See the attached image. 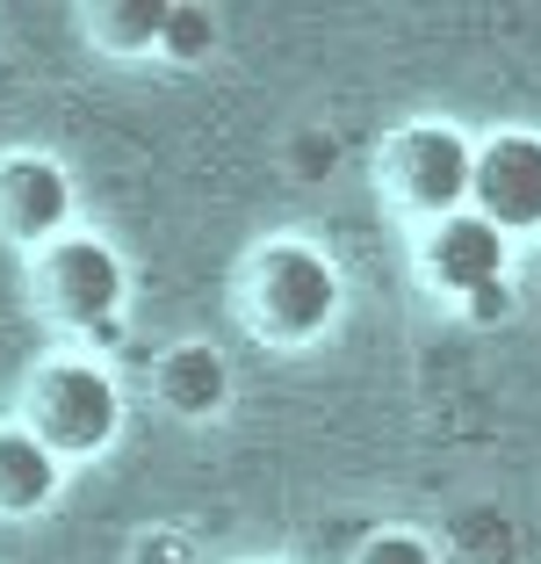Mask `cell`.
<instances>
[{
  "mask_svg": "<svg viewBox=\"0 0 541 564\" xmlns=\"http://www.w3.org/2000/svg\"><path fill=\"white\" fill-rule=\"evenodd\" d=\"M231 312L253 340L267 348H318L346 312V275L318 239H261V247L239 261L231 282Z\"/></svg>",
  "mask_w": 541,
  "mask_h": 564,
  "instance_id": "1",
  "label": "cell"
},
{
  "mask_svg": "<svg viewBox=\"0 0 541 564\" xmlns=\"http://www.w3.org/2000/svg\"><path fill=\"white\" fill-rule=\"evenodd\" d=\"M376 196L411 232L462 217L476 196V138L448 117H411L376 145Z\"/></svg>",
  "mask_w": 541,
  "mask_h": 564,
  "instance_id": "2",
  "label": "cell"
},
{
  "mask_svg": "<svg viewBox=\"0 0 541 564\" xmlns=\"http://www.w3.org/2000/svg\"><path fill=\"white\" fill-rule=\"evenodd\" d=\"M15 420L51 442L66 464H95L109 456L115 434H123V383L109 377V362L80 348H58L22 377V399H15Z\"/></svg>",
  "mask_w": 541,
  "mask_h": 564,
  "instance_id": "3",
  "label": "cell"
},
{
  "mask_svg": "<svg viewBox=\"0 0 541 564\" xmlns=\"http://www.w3.org/2000/svg\"><path fill=\"white\" fill-rule=\"evenodd\" d=\"M22 290H30L36 318L58 333H115L123 304H131V268L115 253V239L101 232H66L58 247L30 253L22 268Z\"/></svg>",
  "mask_w": 541,
  "mask_h": 564,
  "instance_id": "4",
  "label": "cell"
},
{
  "mask_svg": "<svg viewBox=\"0 0 541 564\" xmlns=\"http://www.w3.org/2000/svg\"><path fill=\"white\" fill-rule=\"evenodd\" d=\"M506 268H512V239L476 210L411 232V275H419V290L441 297V304H462V312H470L476 297L506 290Z\"/></svg>",
  "mask_w": 541,
  "mask_h": 564,
  "instance_id": "5",
  "label": "cell"
},
{
  "mask_svg": "<svg viewBox=\"0 0 541 564\" xmlns=\"http://www.w3.org/2000/svg\"><path fill=\"white\" fill-rule=\"evenodd\" d=\"M66 232H80V188H73L66 160L36 145L0 152V239L22 253H44Z\"/></svg>",
  "mask_w": 541,
  "mask_h": 564,
  "instance_id": "6",
  "label": "cell"
},
{
  "mask_svg": "<svg viewBox=\"0 0 541 564\" xmlns=\"http://www.w3.org/2000/svg\"><path fill=\"white\" fill-rule=\"evenodd\" d=\"M476 217H492L506 239L541 232V131H492L476 138Z\"/></svg>",
  "mask_w": 541,
  "mask_h": 564,
  "instance_id": "7",
  "label": "cell"
},
{
  "mask_svg": "<svg viewBox=\"0 0 541 564\" xmlns=\"http://www.w3.org/2000/svg\"><path fill=\"white\" fill-rule=\"evenodd\" d=\"M152 399H159L166 420H188V427L217 420L231 405L224 348H217V340H174V348H159V362H152Z\"/></svg>",
  "mask_w": 541,
  "mask_h": 564,
  "instance_id": "8",
  "label": "cell"
},
{
  "mask_svg": "<svg viewBox=\"0 0 541 564\" xmlns=\"http://www.w3.org/2000/svg\"><path fill=\"white\" fill-rule=\"evenodd\" d=\"M58 492H66V456L36 442L22 420H0V521L51 514Z\"/></svg>",
  "mask_w": 541,
  "mask_h": 564,
  "instance_id": "9",
  "label": "cell"
},
{
  "mask_svg": "<svg viewBox=\"0 0 541 564\" xmlns=\"http://www.w3.org/2000/svg\"><path fill=\"white\" fill-rule=\"evenodd\" d=\"M166 15H174V0H87V8H73L80 36L109 58H152L166 44Z\"/></svg>",
  "mask_w": 541,
  "mask_h": 564,
  "instance_id": "10",
  "label": "cell"
},
{
  "mask_svg": "<svg viewBox=\"0 0 541 564\" xmlns=\"http://www.w3.org/2000/svg\"><path fill=\"white\" fill-rule=\"evenodd\" d=\"M210 51H217V8H188V0H174L159 58H174V66H196V58H210Z\"/></svg>",
  "mask_w": 541,
  "mask_h": 564,
  "instance_id": "11",
  "label": "cell"
},
{
  "mask_svg": "<svg viewBox=\"0 0 541 564\" xmlns=\"http://www.w3.org/2000/svg\"><path fill=\"white\" fill-rule=\"evenodd\" d=\"M346 564H441V550L427 529H368Z\"/></svg>",
  "mask_w": 541,
  "mask_h": 564,
  "instance_id": "12",
  "label": "cell"
}]
</instances>
